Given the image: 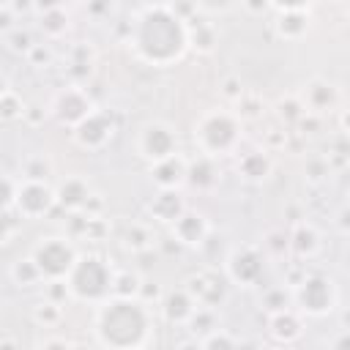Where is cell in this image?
Wrapping results in <instances>:
<instances>
[{
    "mask_svg": "<svg viewBox=\"0 0 350 350\" xmlns=\"http://www.w3.org/2000/svg\"><path fill=\"white\" fill-rule=\"evenodd\" d=\"M38 197H49V191H46L44 186H38V183H33V186H27V189H25V197H22L19 202H22V205H25V202H30V200L36 202ZM46 205H49V200H41V202H38L36 208H30V205H27L25 211H30V213H38V211H41V208H46Z\"/></svg>",
    "mask_w": 350,
    "mask_h": 350,
    "instance_id": "cell-3",
    "label": "cell"
},
{
    "mask_svg": "<svg viewBox=\"0 0 350 350\" xmlns=\"http://www.w3.org/2000/svg\"><path fill=\"white\" fill-rule=\"evenodd\" d=\"M38 260H41L38 265H41V268H46L49 273H60V271H66V268H68L71 252H68L63 243H46V246L41 249Z\"/></svg>",
    "mask_w": 350,
    "mask_h": 350,
    "instance_id": "cell-1",
    "label": "cell"
},
{
    "mask_svg": "<svg viewBox=\"0 0 350 350\" xmlns=\"http://www.w3.org/2000/svg\"><path fill=\"white\" fill-rule=\"evenodd\" d=\"M170 145H172V137L164 131V129H148V156H167L170 153Z\"/></svg>",
    "mask_w": 350,
    "mask_h": 350,
    "instance_id": "cell-2",
    "label": "cell"
}]
</instances>
